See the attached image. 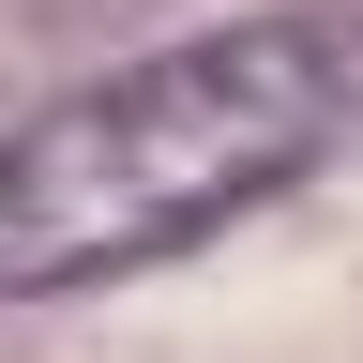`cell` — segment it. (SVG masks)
<instances>
[{"label": "cell", "mask_w": 363, "mask_h": 363, "mask_svg": "<svg viewBox=\"0 0 363 363\" xmlns=\"http://www.w3.org/2000/svg\"><path fill=\"white\" fill-rule=\"evenodd\" d=\"M363 61L333 16H227L0 136V303L152 272L348 152Z\"/></svg>", "instance_id": "6da1fadb"}]
</instances>
